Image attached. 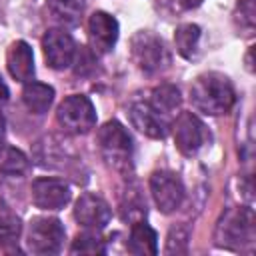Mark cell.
I'll list each match as a JSON object with an SVG mask.
<instances>
[{
    "label": "cell",
    "instance_id": "4",
    "mask_svg": "<svg viewBox=\"0 0 256 256\" xmlns=\"http://www.w3.org/2000/svg\"><path fill=\"white\" fill-rule=\"evenodd\" d=\"M130 54H132L134 64L146 74H154L170 64V54L162 38H158L150 30H140L132 36Z\"/></svg>",
    "mask_w": 256,
    "mask_h": 256
},
{
    "label": "cell",
    "instance_id": "9",
    "mask_svg": "<svg viewBox=\"0 0 256 256\" xmlns=\"http://www.w3.org/2000/svg\"><path fill=\"white\" fill-rule=\"evenodd\" d=\"M42 50L48 66L54 70L68 68L76 56V44L72 36L60 28H52L42 36Z\"/></svg>",
    "mask_w": 256,
    "mask_h": 256
},
{
    "label": "cell",
    "instance_id": "26",
    "mask_svg": "<svg viewBox=\"0 0 256 256\" xmlns=\"http://www.w3.org/2000/svg\"><path fill=\"white\" fill-rule=\"evenodd\" d=\"M6 100H8V88H6L4 80L0 78V104H4Z\"/></svg>",
    "mask_w": 256,
    "mask_h": 256
},
{
    "label": "cell",
    "instance_id": "20",
    "mask_svg": "<svg viewBox=\"0 0 256 256\" xmlns=\"http://www.w3.org/2000/svg\"><path fill=\"white\" fill-rule=\"evenodd\" d=\"M70 254H106L104 238L98 234V230L88 228L86 232L76 234L70 246Z\"/></svg>",
    "mask_w": 256,
    "mask_h": 256
},
{
    "label": "cell",
    "instance_id": "25",
    "mask_svg": "<svg viewBox=\"0 0 256 256\" xmlns=\"http://www.w3.org/2000/svg\"><path fill=\"white\" fill-rule=\"evenodd\" d=\"M234 16L242 30L252 32L256 26V2L254 0H238Z\"/></svg>",
    "mask_w": 256,
    "mask_h": 256
},
{
    "label": "cell",
    "instance_id": "10",
    "mask_svg": "<svg viewBox=\"0 0 256 256\" xmlns=\"http://www.w3.org/2000/svg\"><path fill=\"white\" fill-rule=\"evenodd\" d=\"M132 126L142 132L148 138H166L170 132L168 116H164L160 110H156L150 102H134L128 110Z\"/></svg>",
    "mask_w": 256,
    "mask_h": 256
},
{
    "label": "cell",
    "instance_id": "1",
    "mask_svg": "<svg viewBox=\"0 0 256 256\" xmlns=\"http://www.w3.org/2000/svg\"><path fill=\"white\" fill-rule=\"evenodd\" d=\"M190 100L198 112L208 116H220L232 110L236 102V92L232 82L220 72L200 74L190 86Z\"/></svg>",
    "mask_w": 256,
    "mask_h": 256
},
{
    "label": "cell",
    "instance_id": "15",
    "mask_svg": "<svg viewBox=\"0 0 256 256\" xmlns=\"http://www.w3.org/2000/svg\"><path fill=\"white\" fill-rule=\"evenodd\" d=\"M128 252L136 256H154L158 252V236L152 226L144 220L132 222L130 236H128Z\"/></svg>",
    "mask_w": 256,
    "mask_h": 256
},
{
    "label": "cell",
    "instance_id": "16",
    "mask_svg": "<svg viewBox=\"0 0 256 256\" xmlns=\"http://www.w3.org/2000/svg\"><path fill=\"white\" fill-rule=\"evenodd\" d=\"M22 102L32 114H44L54 102V88L44 82H26L22 90Z\"/></svg>",
    "mask_w": 256,
    "mask_h": 256
},
{
    "label": "cell",
    "instance_id": "19",
    "mask_svg": "<svg viewBox=\"0 0 256 256\" xmlns=\"http://www.w3.org/2000/svg\"><path fill=\"white\" fill-rule=\"evenodd\" d=\"M180 102H182L180 90H178L176 86H172V84H162V86H158V88L152 90V100H150V104H152L156 110H160L164 116H168L170 112H174V110L180 106Z\"/></svg>",
    "mask_w": 256,
    "mask_h": 256
},
{
    "label": "cell",
    "instance_id": "18",
    "mask_svg": "<svg viewBox=\"0 0 256 256\" xmlns=\"http://www.w3.org/2000/svg\"><path fill=\"white\" fill-rule=\"evenodd\" d=\"M120 208H122L124 220H130V222L144 220V216H146V200L140 194V190L130 184L124 190V194L120 196Z\"/></svg>",
    "mask_w": 256,
    "mask_h": 256
},
{
    "label": "cell",
    "instance_id": "21",
    "mask_svg": "<svg viewBox=\"0 0 256 256\" xmlns=\"http://www.w3.org/2000/svg\"><path fill=\"white\" fill-rule=\"evenodd\" d=\"M198 40H200V28L196 24H182L176 28L174 42L176 50L184 58H192L198 50Z\"/></svg>",
    "mask_w": 256,
    "mask_h": 256
},
{
    "label": "cell",
    "instance_id": "27",
    "mask_svg": "<svg viewBox=\"0 0 256 256\" xmlns=\"http://www.w3.org/2000/svg\"><path fill=\"white\" fill-rule=\"evenodd\" d=\"M4 134H6V120H4V116H2V112H0V148H2V144H4Z\"/></svg>",
    "mask_w": 256,
    "mask_h": 256
},
{
    "label": "cell",
    "instance_id": "5",
    "mask_svg": "<svg viewBox=\"0 0 256 256\" xmlns=\"http://www.w3.org/2000/svg\"><path fill=\"white\" fill-rule=\"evenodd\" d=\"M66 230L58 218L50 216H38L32 218L26 232V248L32 254H58L64 242Z\"/></svg>",
    "mask_w": 256,
    "mask_h": 256
},
{
    "label": "cell",
    "instance_id": "22",
    "mask_svg": "<svg viewBox=\"0 0 256 256\" xmlns=\"http://www.w3.org/2000/svg\"><path fill=\"white\" fill-rule=\"evenodd\" d=\"M28 170V156L12 146L0 148V172L8 176H18Z\"/></svg>",
    "mask_w": 256,
    "mask_h": 256
},
{
    "label": "cell",
    "instance_id": "6",
    "mask_svg": "<svg viewBox=\"0 0 256 256\" xmlns=\"http://www.w3.org/2000/svg\"><path fill=\"white\" fill-rule=\"evenodd\" d=\"M56 120L70 134H88L96 124V110L88 96L70 94L60 102Z\"/></svg>",
    "mask_w": 256,
    "mask_h": 256
},
{
    "label": "cell",
    "instance_id": "17",
    "mask_svg": "<svg viewBox=\"0 0 256 256\" xmlns=\"http://www.w3.org/2000/svg\"><path fill=\"white\" fill-rule=\"evenodd\" d=\"M46 2H48V10L52 12V16L66 26L78 24L84 14V6H86V0H46Z\"/></svg>",
    "mask_w": 256,
    "mask_h": 256
},
{
    "label": "cell",
    "instance_id": "12",
    "mask_svg": "<svg viewBox=\"0 0 256 256\" xmlns=\"http://www.w3.org/2000/svg\"><path fill=\"white\" fill-rule=\"evenodd\" d=\"M74 218L78 220V224H82L84 228H92V230H102L106 228V224L112 218V210L108 206V202L104 198H100L98 194H82L76 200L74 206Z\"/></svg>",
    "mask_w": 256,
    "mask_h": 256
},
{
    "label": "cell",
    "instance_id": "3",
    "mask_svg": "<svg viewBox=\"0 0 256 256\" xmlns=\"http://www.w3.org/2000/svg\"><path fill=\"white\" fill-rule=\"evenodd\" d=\"M214 240L222 248L242 250L254 242V214L250 208H230L222 214L216 224Z\"/></svg>",
    "mask_w": 256,
    "mask_h": 256
},
{
    "label": "cell",
    "instance_id": "13",
    "mask_svg": "<svg viewBox=\"0 0 256 256\" xmlns=\"http://www.w3.org/2000/svg\"><path fill=\"white\" fill-rule=\"evenodd\" d=\"M88 40L96 54H106L118 40V22L108 12H94L88 18Z\"/></svg>",
    "mask_w": 256,
    "mask_h": 256
},
{
    "label": "cell",
    "instance_id": "28",
    "mask_svg": "<svg viewBox=\"0 0 256 256\" xmlns=\"http://www.w3.org/2000/svg\"><path fill=\"white\" fill-rule=\"evenodd\" d=\"M180 6H184V8H192V6H198L202 0H176Z\"/></svg>",
    "mask_w": 256,
    "mask_h": 256
},
{
    "label": "cell",
    "instance_id": "2",
    "mask_svg": "<svg viewBox=\"0 0 256 256\" xmlns=\"http://www.w3.org/2000/svg\"><path fill=\"white\" fill-rule=\"evenodd\" d=\"M98 144L108 166L122 174L132 170V138L118 120H108L98 130Z\"/></svg>",
    "mask_w": 256,
    "mask_h": 256
},
{
    "label": "cell",
    "instance_id": "24",
    "mask_svg": "<svg viewBox=\"0 0 256 256\" xmlns=\"http://www.w3.org/2000/svg\"><path fill=\"white\" fill-rule=\"evenodd\" d=\"M190 230L186 226H172L166 238V254H184L188 250Z\"/></svg>",
    "mask_w": 256,
    "mask_h": 256
},
{
    "label": "cell",
    "instance_id": "23",
    "mask_svg": "<svg viewBox=\"0 0 256 256\" xmlns=\"http://www.w3.org/2000/svg\"><path fill=\"white\" fill-rule=\"evenodd\" d=\"M20 232H22V224H20L18 216L0 208V246L14 244L18 240Z\"/></svg>",
    "mask_w": 256,
    "mask_h": 256
},
{
    "label": "cell",
    "instance_id": "7",
    "mask_svg": "<svg viewBox=\"0 0 256 256\" xmlns=\"http://www.w3.org/2000/svg\"><path fill=\"white\" fill-rule=\"evenodd\" d=\"M150 192L154 198V204L160 212L170 214L176 208H180L184 200V184L178 178V174L168 170H156L150 176Z\"/></svg>",
    "mask_w": 256,
    "mask_h": 256
},
{
    "label": "cell",
    "instance_id": "14",
    "mask_svg": "<svg viewBox=\"0 0 256 256\" xmlns=\"http://www.w3.org/2000/svg\"><path fill=\"white\" fill-rule=\"evenodd\" d=\"M6 66L12 78L18 82H30L34 78V54L28 42L16 40L10 44L6 52Z\"/></svg>",
    "mask_w": 256,
    "mask_h": 256
},
{
    "label": "cell",
    "instance_id": "11",
    "mask_svg": "<svg viewBox=\"0 0 256 256\" xmlns=\"http://www.w3.org/2000/svg\"><path fill=\"white\" fill-rule=\"evenodd\" d=\"M32 202L40 210H60L70 202V186L58 178H36L32 182Z\"/></svg>",
    "mask_w": 256,
    "mask_h": 256
},
{
    "label": "cell",
    "instance_id": "8",
    "mask_svg": "<svg viewBox=\"0 0 256 256\" xmlns=\"http://www.w3.org/2000/svg\"><path fill=\"white\" fill-rule=\"evenodd\" d=\"M208 138L210 134L204 122L192 112H182L174 122V142L184 156H194L206 144Z\"/></svg>",
    "mask_w": 256,
    "mask_h": 256
}]
</instances>
